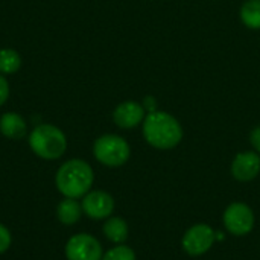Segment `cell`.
Wrapping results in <instances>:
<instances>
[{"label":"cell","mask_w":260,"mask_h":260,"mask_svg":"<svg viewBox=\"0 0 260 260\" xmlns=\"http://www.w3.org/2000/svg\"><path fill=\"white\" fill-rule=\"evenodd\" d=\"M93 180L94 175L91 166L84 160L73 158L61 165L55 177V184L59 193L66 198L78 200L90 192Z\"/></svg>","instance_id":"6da1fadb"},{"label":"cell","mask_w":260,"mask_h":260,"mask_svg":"<svg viewBox=\"0 0 260 260\" xmlns=\"http://www.w3.org/2000/svg\"><path fill=\"white\" fill-rule=\"evenodd\" d=\"M143 136L157 149H172L181 142L183 128L169 113L151 111L143 122Z\"/></svg>","instance_id":"7a4b0ae2"},{"label":"cell","mask_w":260,"mask_h":260,"mask_svg":"<svg viewBox=\"0 0 260 260\" xmlns=\"http://www.w3.org/2000/svg\"><path fill=\"white\" fill-rule=\"evenodd\" d=\"M30 149L44 160L59 158L67 148V140L64 133L49 123L38 125L29 136Z\"/></svg>","instance_id":"3957f363"},{"label":"cell","mask_w":260,"mask_h":260,"mask_svg":"<svg viewBox=\"0 0 260 260\" xmlns=\"http://www.w3.org/2000/svg\"><path fill=\"white\" fill-rule=\"evenodd\" d=\"M93 154L99 163L108 168H117L128 161L129 145L125 139L116 134H105L94 142Z\"/></svg>","instance_id":"277c9868"},{"label":"cell","mask_w":260,"mask_h":260,"mask_svg":"<svg viewBox=\"0 0 260 260\" xmlns=\"http://www.w3.org/2000/svg\"><path fill=\"white\" fill-rule=\"evenodd\" d=\"M224 227L235 236H245L254 227L253 210L244 203H233L227 207L222 216Z\"/></svg>","instance_id":"5b68a950"},{"label":"cell","mask_w":260,"mask_h":260,"mask_svg":"<svg viewBox=\"0 0 260 260\" xmlns=\"http://www.w3.org/2000/svg\"><path fill=\"white\" fill-rule=\"evenodd\" d=\"M101 242L87 233L75 235L66 245L67 260H102Z\"/></svg>","instance_id":"8992f818"},{"label":"cell","mask_w":260,"mask_h":260,"mask_svg":"<svg viewBox=\"0 0 260 260\" xmlns=\"http://www.w3.org/2000/svg\"><path fill=\"white\" fill-rule=\"evenodd\" d=\"M216 241V233L207 224L192 225L183 236V250L190 256H201L207 253L213 242Z\"/></svg>","instance_id":"52a82bcc"},{"label":"cell","mask_w":260,"mask_h":260,"mask_svg":"<svg viewBox=\"0 0 260 260\" xmlns=\"http://www.w3.org/2000/svg\"><path fill=\"white\" fill-rule=\"evenodd\" d=\"M82 212L91 219H105L114 210V200L104 190L88 192L82 200Z\"/></svg>","instance_id":"ba28073f"},{"label":"cell","mask_w":260,"mask_h":260,"mask_svg":"<svg viewBox=\"0 0 260 260\" xmlns=\"http://www.w3.org/2000/svg\"><path fill=\"white\" fill-rule=\"evenodd\" d=\"M260 172V157L257 152L245 151L235 157L232 174L238 181H251Z\"/></svg>","instance_id":"9c48e42d"},{"label":"cell","mask_w":260,"mask_h":260,"mask_svg":"<svg viewBox=\"0 0 260 260\" xmlns=\"http://www.w3.org/2000/svg\"><path fill=\"white\" fill-rule=\"evenodd\" d=\"M113 119L119 128L129 129V128L137 126L145 119V108H143V105H140L137 102L128 101V102H123L116 107V110L113 113Z\"/></svg>","instance_id":"30bf717a"},{"label":"cell","mask_w":260,"mask_h":260,"mask_svg":"<svg viewBox=\"0 0 260 260\" xmlns=\"http://www.w3.org/2000/svg\"><path fill=\"white\" fill-rule=\"evenodd\" d=\"M0 133L12 140L23 139L26 134V122L17 113H5L0 117Z\"/></svg>","instance_id":"8fae6325"},{"label":"cell","mask_w":260,"mask_h":260,"mask_svg":"<svg viewBox=\"0 0 260 260\" xmlns=\"http://www.w3.org/2000/svg\"><path fill=\"white\" fill-rule=\"evenodd\" d=\"M81 215H82V206L73 198L62 200L56 207V216H58L59 222H62L64 225L76 224L79 221Z\"/></svg>","instance_id":"7c38bea8"},{"label":"cell","mask_w":260,"mask_h":260,"mask_svg":"<svg viewBox=\"0 0 260 260\" xmlns=\"http://www.w3.org/2000/svg\"><path fill=\"white\" fill-rule=\"evenodd\" d=\"M104 235L114 244H122L128 238V225L122 218H110L104 224Z\"/></svg>","instance_id":"4fadbf2b"},{"label":"cell","mask_w":260,"mask_h":260,"mask_svg":"<svg viewBox=\"0 0 260 260\" xmlns=\"http://www.w3.org/2000/svg\"><path fill=\"white\" fill-rule=\"evenodd\" d=\"M242 23L250 29H260V0H247L241 8Z\"/></svg>","instance_id":"5bb4252c"},{"label":"cell","mask_w":260,"mask_h":260,"mask_svg":"<svg viewBox=\"0 0 260 260\" xmlns=\"http://www.w3.org/2000/svg\"><path fill=\"white\" fill-rule=\"evenodd\" d=\"M21 66V56L14 49H2L0 50V73L12 75Z\"/></svg>","instance_id":"9a60e30c"},{"label":"cell","mask_w":260,"mask_h":260,"mask_svg":"<svg viewBox=\"0 0 260 260\" xmlns=\"http://www.w3.org/2000/svg\"><path fill=\"white\" fill-rule=\"evenodd\" d=\"M102 260H136V254L129 247L119 245V247H114V248L108 250L102 256Z\"/></svg>","instance_id":"2e32d148"},{"label":"cell","mask_w":260,"mask_h":260,"mask_svg":"<svg viewBox=\"0 0 260 260\" xmlns=\"http://www.w3.org/2000/svg\"><path fill=\"white\" fill-rule=\"evenodd\" d=\"M11 242H12V238H11L9 230L0 224V254H3L11 247Z\"/></svg>","instance_id":"e0dca14e"},{"label":"cell","mask_w":260,"mask_h":260,"mask_svg":"<svg viewBox=\"0 0 260 260\" xmlns=\"http://www.w3.org/2000/svg\"><path fill=\"white\" fill-rule=\"evenodd\" d=\"M9 98V84L5 76L0 75V107L8 101Z\"/></svg>","instance_id":"ac0fdd59"},{"label":"cell","mask_w":260,"mask_h":260,"mask_svg":"<svg viewBox=\"0 0 260 260\" xmlns=\"http://www.w3.org/2000/svg\"><path fill=\"white\" fill-rule=\"evenodd\" d=\"M250 142H251V145H253V148L260 152V126H256L253 131H251V134H250Z\"/></svg>","instance_id":"d6986e66"},{"label":"cell","mask_w":260,"mask_h":260,"mask_svg":"<svg viewBox=\"0 0 260 260\" xmlns=\"http://www.w3.org/2000/svg\"><path fill=\"white\" fill-rule=\"evenodd\" d=\"M216 239H218V241H222V239H224L222 233H216Z\"/></svg>","instance_id":"ffe728a7"}]
</instances>
